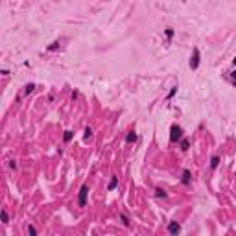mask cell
Masks as SVG:
<instances>
[{"instance_id": "obj_1", "label": "cell", "mask_w": 236, "mask_h": 236, "mask_svg": "<svg viewBox=\"0 0 236 236\" xmlns=\"http://www.w3.org/2000/svg\"><path fill=\"white\" fill-rule=\"evenodd\" d=\"M170 140L172 142H181L183 140V129L179 126H175V124L170 127Z\"/></svg>"}, {"instance_id": "obj_2", "label": "cell", "mask_w": 236, "mask_h": 236, "mask_svg": "<svg viewBox=\"0 0 236 236\" xmlns=\"http://www.w3.org/2000/svg\"><path fill=\"white\" fill-rule=\"evenodd\" d=\"M87 196H89V184H81L79 194H78V205H79V207H85V205H87Z\"/></svg>"}, {"instance_id": "obj_3", "label": "cell", "mask_w": 236, "mask_h": 236, "mask_svg": "<svg viewBox=\"0 0 236 236\" xmlns=\"http://www.w3.org/2000/svg\"><path fill=\"white\" fill-rule=\"evenodd\" d=\"M199 59H201L199 48H194V56H192V59H190V68H192V70H196V68L199 66Z\"/></svg>"}, {"instance_id": "obj_4", "label": "cell", "mask_w": 236, "mask_h": 236, "mask_svg": "<svg viewBox=\"0 0 236 236\" xmlns=\"http://www.w3.org/2000/svg\"><path fill=\"white\" fill-rule=\"evenodd\" d=\"M179 231H181V225H179L177 221H170V223H168V232H170L172 236H177Z\"/></svg>"}, {"instance_id": "obj_5", "label": "cell", "mask_w": 236, "mask_h": 236, "mask_svg": "<svg viewBox=\"0 0 236 236\" xmlns=\"http://www.w3.org/2000/svg\"><path fill=\"white\" fill-rule=\"evenodd\" d=\"M220 160H221L220 155H212V159H210V168H212V170H216V168L220 166Z\"/></svg>"}, {"instance_id": "obj_6", "label": "cell", "mask_w": 236, "mask_h": 236, "mask_svg": "<svg viewBox=\"0 0 236 236\" xmlns=\"http://www.w3.org/2000/svg\"><path fill=\"white\" fill-rule=\"evenodd\" d=\"M183 184H190V170H183V179H181Z\"/></svg>"}, {"instance_id": "obj_7", "label": "cell", "mask_w": 236, "mask_h": 236, "mask_svg": "<svg viewBox=\"0 0 236 236\" xmlns=\"http://www.w3.org/2000/svg\"><path fill=\"white\" fill-rule=\"evenodd\" d=\"M137 140H138L137 133H135V131H129V133H127V137H126V142H127V144H131V142H137Z\"/></svg>"}, {"instance_id": "obj_8", "label": "cell", "mask_w": 236, "mask_h": 236, "mask_svg": "<svg viewBox=\"0 0 236 236\" xmlns=\"http://www.w3.org/2000/svg\"><path fill=\"white\" fill-rule=\"evenodd\" d=\"M116 186H118V177H116V175H113V177H111V181H109V184H107V190H114Z\"/></svg>"}, {"instance_id": "obj_9", "label": "cell", "mask_w": 236, "mask_h": 236, "mask_svg": "<svg viewBox=\"0 0 236 236\" xmlns=\"http://www.w3.org/2000/svg\"><path fill=\"white\" fill-rule=\"evenodd\" d=\"M155 196H157V197H162V199H166V197H168L166 190H162V188H159V186L155 188Z\"/></svg>"}, {"instance_id": "obj_10", "label": "cell", "mask_w": 236, "mask_h": 236, "mask_svg": "<svg viewBox=\"0 0 236 236\" xmlns=\"http://www.w3.org/2000/svg\"><path fill=\"white\" fill-rule=\"evenodd\" d=\"M72 138H74V131H70V129H68V131H65V135H63V140H65L66 144H68Z\"/></svg>"}, {"instance_id": "obj_11", "label": "cell", "mask_w": 236, "mask_h": 236, "mask_svg": "<svg viewBox=\"0 0 236 236\" xmlns=\"http://www.w3.org/2000/svg\"><path fill=\"white\" fill-rule=\"evenodd\" d=\"M0 216H2V223H8V221H9V214H8V210H6V208H2Z\"/></svg>"}, {"instance_id": "obj_12", "label": "cell", "mask_w": 236, "mask_h": 236, "mask_svg": "<svg viewBox=\"0 0 236 236\" xmlns=\"http://www.w3.org/2000/svg\"><path fill=\"white\" fill-rule=\"evenodd\" d=\"M188 148H190V142H188V138H183V140H181V150L186 151Z\"/></svg>"}, {"instance_id": "obj_13", "label": "cell", "mask_w": 236, "mask_h": 236, "mask_svg": "<svg viewBox=\"0 0 236 236\" xmlns=\"http://www.w3.org/2000/svg\"><path fill=\"white\" fill-rule=\"evenodd\" d=\"M35 90V83H28L26 87H24V94H30V92H33Z\"/></svg>"}, {"instance_id": "obj_14", "label": "cell", "mask_w": 236, "mask_h": 236, "mask_svg": "<svg viewBox=\"0 0 236 236\" xmlns=\"http://www.w3.org/2000/svg\"><path fill=\"white\" fill-rule=\"evenodd\" d=\"M28 234H30V236H37V229H35L32 223L28 225Z\"/></svg>"}, {"instance_id": "obj_15", "label": "cell", "mask_w": 236, "mask_h": 236, "mask_svg": "<svg viewBox=\"0 0 236 236\" xmlns=\"http://www.w3.org/2000/svg\"><path fill=\"white\" fill-rule=\"evenodd\" d=\"M175 92H177V87H172L170 92H168V96H166V100H172V98L175 96Z\"/></svg>"}, {"instance_id": "obj_16", "label": "cell", "mask_w": 236, "mask_h": 236, "mask_svg": "<svg viewBox=\"0 0 236 236\" xmlns=\"http://www.w3.org/2000/svg\"><path fill=\"white\" fill-rule=\"evenodd\" d=\"M120 221H122L126 227H129V220H127V216H126V214H120Z\"/></svg>"}, {"instance_id": "obj_17", "label": "cell", "mask_w": 236, "mask_h": 236, "mask_svg": "<svg viewBox=\"0 0 236 236\" xmlns=\"http://www.w3.org/2000/svg\"><path fill=\"white\" fill-rule=\"evenodd\" d=\"M59 48V42H52L50 46H48V52H54V50H57Z\"/></svg>"}, {"instance_id": "obj_18", "label": "cell", "mask_w": 236, "mask_h": 236, "mask_svg": "<svg viewBox=\"0 0 236 236\" xmlns=\"http://www.w3.org/2000/svg\"><path fill=\"white\" fill-rule=\"evenodd\" d=\"M92 137V129L90 127H85V138H90Z\"/></svg>"}, {"instance_id": "obj_19", "label": "cell", "mask_w": 236, "mask_h": 236, "mask_svg": "<svg viewBox=\"0 0 236 236\" xmlns=\"http://www.w3.org/2000/svg\"><path fill=\"white\" fill-rule=\"evenodd\" d=\"M164 33H166V37H168V39H172V37H174V30H172V28H168Z\"/></svg>"}, {"instance_id": "obj_20", "label": "cell", "mask_w": 236, "mask_h": 236, "mask_svg": "<svg viewBox=\"0 0 236 236\" xmlns=\"http://www.w3.org/2000/svg\"><path fill=\"white\" fill-rule=\"evenodd\" d=\"M9 168H11V170L17 168V160H9Z\"/></svg>"}, {"instance_id": "obj_21", "label": "cell", "mask_w": 236, "mask_h": 236, "mask_svg": "<svg viewBox=\"0 0 236 236\" xmlns=\"http://www.w3.org/2000/svg\"><path fill=\"white\" fill-rule=\"evenodd\" d=\"M231 78H232V83L236 85V70H234V72H231Z\"/></svg>"}, {"instance_id": "obj_22", "label": "cell", "mask_w": 236, "mask_h": 236, "mask_svg": "<svg viewBox=\"0 0 236 236\" xmlns=\"http://www.w3.org/2000/svg\"><path fill=\"white\" fill-rule=\"evenodd\" d=\"M232 65H236V57H234V59H232Z\"/></svg>"}]
</instances>
